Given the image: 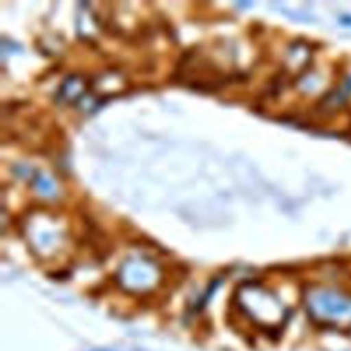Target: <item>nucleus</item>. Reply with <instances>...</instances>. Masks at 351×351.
<instances>
[{
    "label": "nucleus",
    "mask_w": 351,
    "mask_h": 351,
    "mask_svg": "<svg viewBox=\"0 0 351 351\" xmlns=\"http://www.w3.org/2000/svg\"><path fill=\"white\" fill-rule=\"evenodd\" d=\"M240 313L256 328L274 329L284 318V311L271 292L259 284H243L236 293Z\"/></svg>",
    "instance_id": "1"
},
{
    "label": "nucleus",
    "mask_w": 351,
    "mask_h": 351,
    "mask_svg": "<svg viewBox=\"0 0 351 351\" xmlns=\"http://www.w3.org/2000/svg\"><path fill=\"white\" fill-rule=\"evenodd\" d=\"M86 92V82L78 75H71L63 81L59 88L58 99L66 103H84Z\"/></svg>",
    "instance_id": "4"
},
{
    "label": "nucleus",
    "mask_w": 351,
    "mask_h": 351,
    "mask_svg": "<svg viewBox=\"0 0 351 351\" xmlns=\"http://www.w3.org/2000/svg\"><path fill=\"white\" fill-rule=\"evenodd\" d=\"M117 278L119 287L129 292H147L158 284L160 271L152 259L130 256L119 266Z\"/></svg>",
    "instance_id": "2"
},
{
    "label": "nucleus",
    "mask_w": 351,
    "mask_h": 351,
    "mask_svg": "<svg viewBox=\"0 0 351 351\" xmlns=\"http://www.w3.org/2000/svg\"><path fill=\"white\" fill-rule=\"evenodd\" d=\"M34 185H36V189L41 193V195H45V196H49L55 192V188H53V184L51 182L49 178L44 177V176H38L34 181Z\"/></svg>",
    "instance_id": "5"
},
{
    "label": "nucleus",
    "mask_w": 351,
    "mask_h": 351,
    "mask_svg": "<svg viewBox=\"0 0 351 351\" xmlns=\"http://www.w3.org/2000/svg\"><path fill=\"white\" fill-rule=\"evenodd\" d=\"M26 232L34 251L43 256H49L58 251L62 244L63 233L51 218L45 215H34L27 226Z\"/></svg>",
    "instance_id": "3"
}]
</instances>
